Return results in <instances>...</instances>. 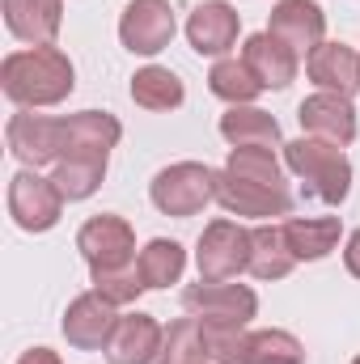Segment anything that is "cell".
<instances>
[{
	"label": "cell",
	"mask_w": 360,
	"mask_h": 364,
	"mask_svg": "<svg viewBox=\"0 0 360 364\" xmlns=\"http://www.w3.org/2000/svg\"><path fill=\"white\" fill-rule=\"evenodd\" d=\"M0 90L21 110L60 106L68 93L77 90V73H73V60L60 47H26V51L4 55Z\"/></svg>",
	"instance_id": "cell-1"
},
{
	"label": "cell",
	"mask_w": 360,
	"mask_h": 364,
	"mask_svg": "<svg viewBox=\"0 0 360 364\" xmlns=\"http://www.w3.org/2000/svg\"><path fill=\"white\" fill-rule=\"evenodd\" d=\"M284 166L301 178L309 199H318L327 208H339L348 199V191H352V161L331 140L301 136V140L284 144Z\"/></svg>",
	"instance_id": "cell-2"
},
{
	"label": "cell",
	"mask_w": 360,
	"mask_h": 364,
	"mask_svg": "<svg viewBox=\"0 0 360 364\" xmlns=\"http://www.w3.org/2000/svg\"><path fill=\"white\" fill-rule=\"evenodd\" d=\"M149 199H153V208L162 216H174V220L199 216L216 199V174L203 161H174L153 178Z\"/></svg>",
	"instance_id": "cell-3"
},
{
	"label": "cell",
	"mask_w": 360,
	"mask_h": 364,
	"mask_svg": "<svg viewBox=\"0 0 360 364\" xmlns=\"http://www.w3.org/2000/svg\"><path fill=\"white\" fill-rule=\"evenodd\" d=\"M182 309L191 318H199L203 326H250V318L259 314V296L246 284L199 279L182 292Z\"/></svg>",
	"instance_id": "cell-4"
},
{
	"label": "cell",
	"mask_w": 360,
	"mask_h": 364,
	"mask_svg": "<svg viewBox=\"0 0 360 364\" xmlns=\"http://www.w3.org/2000/svg\"><path fill=\"white\" fill-rule=\"evenodd\" d=\"M4 140H9V153H13L26 170L55 166V161L68 153V119L17 110V114L9 119V127H4Z\"/></svg>",
	"instance_id": "cell-5"
},
{
	"label": "cell",
	"mask_w": 360,
	"mask_h": 364,
	"mask_svg": "<svg viewBox=\"0 0 360 364\" xmlns=\"http://www.w3.org/2000/svg\"><path fill=\"white\" fill-rule=\"evenodd\" d=\"M60 212H64V195L38 170H17L9 178V216H13L17 229L47 233V229L60 225Z\"/></svg>",
	"instance_id": "cell-6"
},
{
	"label": "cell",
	"mask_w": 360,
	"mask_h": 364,
	"mask_svg": "<svg viewBox=\"0 0 360 364\" xmlns=\"http://www.w3.org/2000/svg\"><path fill=\"white\" fill-rule=\"evenodd\" d=\"M195 267L199 279H233L250 272V229H242L238 220H212L199 233Z\"/></svg>",
	"instance_id": "cell-7"
},
{
	"label": "cell",
	"mask_w": 360,
	"mask_h": 364,
	"mask_svg": "<svg viewBox=\"0 0 360 364\" xmlns=\"http://www.w3.org/2000/svg\"><path fill=\"white\" fill-rule=\"evenodd\" d=\"M77 250L90 263V272L127 267V263H136V233H132V225L123 216L102 212V216H90L77 229Z\"/></svg>",
	"instance_id": "cell-8"
},
{
	"label": "cell",
	"mask_w": 360,
	"mask_h": 364,
	"mask_svg": "<svg viewBox=\"0 0 360 364\" xmlns=\"http://www.w3.org/2000/svg\"><path fill=\"white\" fill-rule=\"evenodd\" d=\"M174 9L170 0H132L119 17V43L132 55H157L174 43Z\"/></svg>",
	"instance_id": "cell-9"
},
{
	"label": "cell",
	"mask_w": 360,
	"mask_h": 364,
	"mask_svg": "<svg viewBox=\"0 0 360 364\" xmlns=\"http://www.w3.org/2000/svg\"><path fill=\"white\" fill-rule=\"evenodd\" d=\"M297 119H301V132L305 136H318V140H331V144H339V149H348L352 140H356V106H352V97H344V93H309L301 106H297Z\"/></svg>",
	"instance_id": "cell-10"
},
{
	"label": "cell",
	"mask_w": 360,
	"mask_h": 364,
	"mask_svg": "<svg viewBox=\"0 0 360 364\" xmlns=\"http://www.w3.org/2000/svg\"><path fill=\"white\" fill-rule=\"evenodd\" d=\"M216 203L229 216H255V220H271V216H288L292 212L288 186H259V182L233 178L229 170L216 174Z\"/></svg>",
	"instance_id": "cell-11"
},
{
	"label": "cell",
	"mask_w": 360,
	"mask_h": 364,
	"mask_svg": "<svg viewBox=\"0 0 360 364\" xmlns=\"http://www.w3.org/2000/svg\"><path fill=\"white\" fill-rule=\"evenodd\" d=\"M115 309H119V305H110L106 296L81 292V296L68 301L60 331H64V339H68L77 352H97V348H106V339H110V331H115V322H119Z\"/></svg>",
	"instance_id": "cell-12"
},
{
	"label": "cell",
	"mask_w": 360,
	"mask_h": 364,
	"mask_svg": "<svg viewBox=\"0 0 360 364\" xmlns=\"http://www.w3.org/2000/svg\"><path fill=\"white\" fill-rule=\"evenodd\" d=\"M162 339H166V331L157 326L153 314H119L102 352L110 364H157Z\"/></svg>",
	"instance_id": "cell-13"
},
{
	"label": "cell",
	"mask_w": 360,
	"mask_h": 364,
	"mask_svg": "<svg viewBox=\"0 0 360 364\" xmlns=\"http://www.w3.org/2000/svg\"><path fill=\"white\" fill-rule=\"evenodd\" d=\"M238 30H242V17H238V9L233 4H225V0H203V4H195L191 9V17H186V43L199 51V55H229V47L238 43Z\"/></svg>",
	"instance_id": "cell-14"
},
{
	"label": "cell",
	"mask_w": 360,
	"mask_h": 364,
	"mask_svg": "<svg viewBox=\"0 0 360 364\" xmlns=\"http://www.w3.org/2000/svg\"><path fill=\"white\" fill-rule=\"evenodd\" d=\"M268 30L284 38L297 55H314V47H322V34H327V13L318 0H280L271 9Z\"/></svg>",
	"instance_id": "cell-15"
},
{
	"label": "cell",
	"mask_w": 360,
	"mask_h": 364,
	"mask_svg": "<svg viewBox=\"0 0 360 364\" xmlns=\"http://www.w3.org/2000/svg\"><path fill=\"white\" fill-rule=\"evenodd\" d=\"M4 26L30 47H51L64 26V0H4Z\"/></svg>",
	"instance_id": "cell-16"
},
{
	"label": "cell",
	"mask_w": 360,
	"mask_h": 364,
	"mask_svg": "<svg viewBox=\"0 0 360 364\" xmlns=\"http://www.w3.org/2000/svg\"><path fill=\"white\" fill-rule=\"evenodd\" d=\"M242 60L250 64V73L259 77L263 90H288V85L297 81V60H301V55H297L284 38H275L271 30H259V34L246 38Z\"/></svg>",
	"instance_id": "cell-17"
},
{
	"label": "cell",
	"mask_w": 360,
	"mask_h": 364,
	"mask_svg": "<svg viewBox=\"0 0 360 364\" xmlns=\"http://www.w3.org/2000/svg\"><path fill=\"white\" fill-rule=\"evenodd\" d=\"M305 73H309V81L318 90L356 97L360 93V51L348 47V43H322L305 60Z\"/></svg>",
	"instance_id": "cell-18"
},
{
	"label": "cell",
	"mask_w": 360,
	"mask_h": 364,
	"mask_svg": "<svg viewBox=\"0 0 360 364\" xmlns=\"http://www.w3.org/2000/svg\"><path fill=\"white\" fill-rule=\"evenodd\" d=\"M119 140H123V123L110 110H81V114H68V153L64 157H110V149Z\"/></svg>",
	"instance_id": "cell-19"
},
{
	"label": "cell",
	"mask_w": 360,
	"mask_h": 364,
	"mask_svg": "<svg viewBox=\"0 0 360 364\" xmlns=\"http://www.w3.org/2000/svg\"><path fill=\"white\" fill-rule=\"evenodd\" d=\"M284 237H288L297 263H318L339 246L344 225H339V216H292V220H284Z\"/></svg>",
	"instance_id": "cell-20"
},
{
	"label": "cell",
	"mask_w": 360,
	"mask_h": 364,
	"mask_svg": "<svg viewBox=\"0 0 360 364\" xmlns=\"http://www.w3.org/2000/svg\"><path fill=\"white\" fill-rule=\"evenodd\" d=\"M221 136L233 149H275L280 144V123L259 106H229L221 114Z\"/></svg>",
	"instance_id": "cell-21"
},
{
	"label": "cell",
	"mask_w": 360,
	"mask_h": 364,
	"mask_svg": "<svg viewBox=\"0 0 360 364\" xmlns=\"http://www.w3.org/2000/svg\"><path fill=\"white\" fill-rule=\"evenodd\" d=\"M292 267H297V255L284 237V225L250 229V275L255 279H284Z\"/></svg>",
	"instance_id": "cell-22"
},
{
	"label": "cell",
	"mask_w": 360,
	"mask_h": 364,
	"mask_svg": "<svg viewBox=\"0 0 360 364\" xmlns=\"http://www.w3.org/2000/svg\"><path fill=\"white\" fill-rule=\"evenodd\" d=\"M182 97H186L182 77L170 73V68H162V64H149V68H140V73L132 77V102H136L140 110H153V114L179 110Z\"/></svg>",
	"instance_id": "cell-23"
},
{
	"label": "cell",
	"mask_w": 360,
	"mask_h": 364,
	"mask_svg": "<svg viewBox=\"0 0 360 364\" xmlns=\"http://www.w3.org/2000/svg\"><path fill=\"white\" fill-rule=\"evenodd\" d=\"M208 90L216 93L221 102H229V106H250V102L263 93V85H259V77L250 73L246 60L225 55V60L212 64V73H208Z\"/></svg>",
	"instance_id": "cell-24"
},
{
	"label": "cell",
	"mask_w": 360,
	"mask_h": 364,
	"mask_svg": "<svg viewBox=\"0 0 360 364\" xmlns=\"http://www.w3.org/2000/svg\"><path fill=\"white\" fill-rule=\"evenodd\" d=\"M106 161H110V157H64V161H55L51 182H55V191L64 195V203L90 199L93 191L102 186V178H106Z\"/></svg>",
	"instance_id": "cell-25"
},
{
	"label": "cell",
	"mask_w": 360,
	"mask_h": 364,
	"mask_svg": "<svg viewBox=\"0 0 360 364\" xmlns=\"http://www.w3.org/2000/svg\"><path fill=\"white\" fill-rule=\"evenodd\" d=\"M136 267L144 275V288H170V284H179L182 272H186V250H182L179 242H170V237H153V242L140 250Z\"/></svg>",
	"instance_id": "cell-26"
},
{
	"label": "cell",
	"mask_w": 360,
	"mask_h": 364,
	"mask_svg": "<svg viewBox=\"0 0 360 364\" xmlns=\"http://www.w3.org/2000/svg\"><path fill=\"white\" fill-rule=\"evenodd\" d=\"M208 335H203V322L199 318H179L170 331H166V339H162V356L157 364H208Z\"/></svg>",
	"instance_id": "cell-27"
},
{
	"label": "cell",
	"mask_w": 360,
	"mask_h": 364,
	"mask_svg": "<svg viewBox=\"0 0 360 364\" xmlns=\"http://www.w3.org/2000/svg\"><path fill=\"white\" fill-rule=\"evenodd\" d=\"M225 170L233 178L259 182V186H284V166H280L275 149H229Z\"/></svg>",
	"instance_id": "cell-28"
},
{
	"label": "cell",
	"mask_w": 360,
	"mask_h": 364,
	"mask_svg": "<svg viewBox=\"0 0 360 364\" xmlns=\"http://www.w3.org/2000/svg\"><path fill=\"white\" fill-rule=\"evenodd\" d=\"M212 364H255V335L246 326H203Z\"/></svg>",
	"instance_id": "cell-29"
},
{
	"label": "cell",
	"mask_w": 360,
	"mask_h": 364,
	"mask_svg": "<svg viewBox=\"0 0 360 364\" xmlns=\"http://www.w3.org/2000/svg\"><path fill=\"white\" fill-rule=\"evenodd\" d=\"M93 279V292L97 296H106L110 305H132L140 292H144V275L136 263H127V267H106V272H90Z\"/></svg>",
	"instance_id": "cell-30"
},
{
	"label": "cell",
	"mask_w": 360,
	"mask_h": 364,
	"mask_svg": "<svg viewBox=\"0 0 360 364\" xmlns=\"http://www.w3.org/2000/svg\"><path fill=\"white\" fill-rule=\"evenodd\" d=\"M255 364H305V348L288 331H255Z\"/></svg>",
	"instance_id": "cell-31"
},
{
	"label": "cell",
	"mask_w": 360,
	"mask_h": 364,
	"mask_svg": "<svg viewBox=\"0 0 360 364\" xmlns=\"http://www.w3.org/2000/svg\"><path fill=\"white\" fill-rule=\"evenodd\" d=\"M344 267H348V272L360 279V229L352 233V237H348V250H344Z\"/></svg>",
	"instance_id": "cell-32"
},
{
	"label": "cell",
	"mask_w": 360,
	"mask_h": 364,
	"mask_svg": "<svg viewBox=\"0 0 360 364\" xmlns=\"http://www.w3.org/2000/svg\"><path fill=\"white\" fill-rule=\"evenodd\" d=\"M17 364H64V360H60L51 348H30V352H26V356H21Z\"/></svg>",
	"instance_id": "cell-33"
},
{
	"label": "cell",
	"mask_w": 360,
	"mask_h": 364,
	"mask_svg": "<svg viewBox=\"0 0 360 364\" xmlns=\"http://www.w3.org/2000/svg\"><path fill=\"white\" fill-rule=\"evenodd\" d=\"M352 364H360V356H356V360H352Z\"/></svg>",
	"instance_id": "cell-34"
}]
</instances>
